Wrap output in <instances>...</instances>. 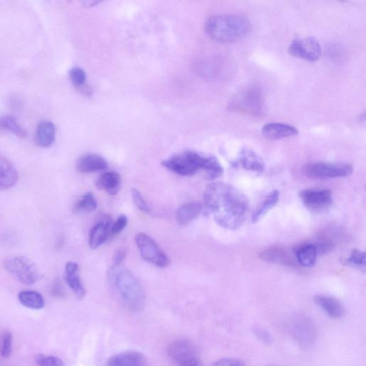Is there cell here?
Segmentation results:
<instances>
[{
  "label": "cell",
  "mask_w": 366,
  "mask_h": 366,
  "mask_svg": "<svg viewBox=\"0 0 366 366\" xmlns=\"http://www.w3.org/2000/svg\"><path fill=\"white\" fill-rule=\"evenodd\" d=\"M70 78L79 89L85 85L86 74L81 68H73L70 71Z\"/></svg>",
  "instance_id": "1f68e13d"
},
{
  "label": "cell",
  "mask_w": 366,
  "mask_h": 366,
  "mask_svg": "<svg viewBox=\"0 0 366 366\" xmlns=\"http://www.w3.org/2000/svg\"><path fill=\"white\" fill-rule=\"evenodd\" d=\"M107 366H148L147 359L143 354L137 351H127L110 357Z\"/></svg>",
  "instance_id": "4fadbf2b"
},
{
  "label": "cell",
  "mask_w": 366,
  "mask_h": 366,
  "mask_svg": "<svg viewBox=\"0 0 366 366\" xmlns=\"http://www.w3.org/2000/svg\"><path fill=\"white\" fill-rule=\"evenodd\" d=\"M5 268L16 280L25 285L35 284L43 277L36 264L24 256L7 259Z\"/></svg>",
  "instance_id": "52a82bcc"
},
{
  "label": "cell",
  "mask_w": 366,
  "mask_h": 366,
  "mask_svg": "<svg viewBox=\"0 0 366 366\" xmlns=\"http://www.w3.org/2000/svg\"><path fill=\"white\" fill-rule=\"evenodd\" d=\"M107 167L106 160L95 154H86L77 163V169L82 173H91L104 170Z\"/></svg>",
  "instance_id": "7402d4cb"
},
{
  "label": "cell",
  "mask_w": 366,
  "mask_h": 366,
  "mask_svg": "<svg viewBox=\"0 0 366 366\" xmlns=\"http://www.w3.org/2000/svg\"><path fill=\"white\" fill-rule=\"evenodd\" d=\"M108 281L128 309L139 312L144 307L146 294L143 288L127 268L114 265L108 272Z\"/></svg>",
  "instance_id": "7a4b0ae2"
},
{
  "label": "cell",
  "mask_w": 366,
  "mask_h": 366,
  "mask_svg": "<svg viewBox=\"0 0 366 366\" xmlns=\"http://www.w3.org/2000/svg\"><path fill=\"white\" fill-rule=\"evenodd\" d=\"M288 52L295 57L315 62L321 57L322 48L317 39L309 37L293 41Z\"/></svg>",
  "instance_id": "8fae6325"
},
{
  "label": "cell",
  "mask_w": 366,
  "mask_h": 366,
  "mask_svg": "<svg viewBox=\"0 0 366 366\" xmlns=\"http://www.w3.org/2000/svg\"><path fill=\"white\" fill-rule=\"evenodd\" d=\"M203 198L206 207L221 227L236 230L245 222L249 209V200L228 183H211Z\"/></svg>",
  "instance_id": "6da1fadb"
},
{
  "label": "cell",
  "mask_w": 366,
  "mask_h": 366,
  "mask_svg": "<svg viewBox=\"0 0 366 366\" xmlns=\"http://www.w3.org/2000/svg\"><path fill=\"white\" fill-rule=\"evenodd\" d=\"M13 335L10 332L5 333L0 338V355L8 358L13 353Z\"/></svg>",
  "instance_id": "4dcf8cb0"
},
{
  "label": "cell",
  "mask_w": 366,
  "mask_h": 366,
  "mask_svg": "<svg viewBox=\"0 0 366 366\" xmlns=\"http://www.w3.org/2000/svg\"><path fill=\"white\" fill-rule=\"evenodd\" d=\"M235 165L244 170L256 172H263L266 167L263 159L256 153L248 149H243L240 152Z\"/></svg>",
  "instance_id": "2e32d148"
},
{
  "label": "cell",
  "mask_w": 366,
  "mask_h": 366,
  "mask_svg": "<svg viewBox=\"0 0 366 366\" xmlns=\"http://www.w3.org/2000/svg\"><path fill=\"white\" fill-rule=\"evenodd\" d=\"M20 302L26 308L40 310L45 307L42 295L35 290H23L18 294Z\"/></svg>",
  "instance_id": "d4e9b609"
},
{
  "label": "cell",
  "mask_w": 366,
  "mask_h": 366,
  "mask_svg": "<svg viewBox=\"0 0 366 366\" xmlns=\"http://www.w3.org/2000/svg\"><path fill=\"white\" fill-rule=\"evenodd\" d=\"M262 135L270 141H278L298 134V131L293 126L280 123L266 124L261 131Z\"/></svg>",
  "instance_id": "9a60e30c"
},
{
  "label": "cell",
  "mask_w": 366,
  "mask_h": 366,
  "mask_svg": "<svg viewBox=\"0 0 366 366\" xmlns=\"http://www.w3.org/2000/svg\"><path fill=\"white\" fill-rule=\"evenodd\" d=\"M126 257V252L124 250H118L114 255V265H121Z\"/></svg>",
  "instance_id": "74e56055"
},
{
  "label": "cell",
  "mask_w": 366,
  "mask_h": 366,
  "mask_svg": "<svg viewBox=\"0 0 366 366\" xmlns=\"http://www.w3.org/2000/svg\"><path fill=\"white\" fill-rule=\"evenodd\" d=\"M132 197L134 202L140 211L144 213L150 212V207L139 191L134 189L132 191Z\"/></svg>",
  "instance_id": "e575fe53"
},
{
  "label": "cell",
  "mask_w": 366,
  "mask_h": 366,
  "mask_svg": "<svg viewBox=\"0 0 366 366\" xmlns=\"http://www.w3.org/2000/svg\"><path fill=\"white\" fill-rule=\"evenodd\" d=\"M212 366H246V365L238 359L228 358L218 360Z\"/></svg>",
  "instance_id": "8d00e7d4"
},
{
  "label": "cell",
  "mask_w": 366,
  "mask_h": 366,
  "mask_svg": "<svg viewBox=\"0 0 366 366\" xmlns=\"http://www.w3.org/2000/svg\"><path fill=\"white\" fill-rule=\"evenodd\" d=\"M54 293H55L56 295H63L64 293V290L62 288V286H61V285L59 284V282L56 283L55 285H54Z\"/></svg>",
  "instance_id": "f35d334b"
},
{
  "label": "cell",
  "mask_w": 366,
  "mask_h": 366,
  "mask_svg": "<svg viewBox=\"0 0 366 366\" xmlns=\"http://www.w3.org/2000/svg\"><path fill=\"white\" fill-rule=\"evenodd\" d=\"M56 129L52 122L42 120L37 125L35 134V142L42 148H48L55 140Z\"/></svg>",
  "instance_id": "d6986e66"
},
{
  "label": "cell",
  "mask_w": 366,
  "mask_h": 366,
  "mask_svg": "<svg viewBox=\"0 0 366 366\" xmlns=\"http://www.w3.org/2000/svg\"><path fill=\"white\" fill-rule=\"evenodd\" d=\"M37 361L40 366H65L64 361L55 356L40 355Z\"/></svg>",
  "instance_id": "836d02e7"
},
{
  "label": "cell",
  "mask_w": 366,
  "mask_h": 366,
  "mask_svg": "<svg viewBox=\"0 0 366 366\" xmlns=\"http://www.w3.org/2000/svg\"><path fill=\"white\" fill-rule=\"evenodd\" d=\"M136 242L145 261L160 268L167 267L170 264L169 258L151 237L141 232L136 235Z\"/></svg>",
  "instance_id": "9c48e42d"
},
{
  "label": "cell",
  "mask_w": 366,
  "mask_h": 366,
  "mask_svg": "<svg viewBox=\"0 0 366 366\" xmlns=\"http://www.w3.org/2000/svg\"><path fill=\"white\" fill-rule=\"evenodd\" d=\"M299 196L303 205L316 213L325 212L333 204L332 193L329 190H304L300 193Z\"/></svg>",
  "instance_id": "30bf717a"
},
{
  "label": "cell",
  "mask_w": 366,
  "mask_h": 366,
  "mask_svg": "<svg viewBox=\"0 0 366 366\" xmlns=\"http://www.w3.org/2000/svg\"><path fill=\"white\" fill-rule=\"evenodd\" d=\"M162 164L165 167L182 176H192L198 171L204 170L208 179H215L223 173V168L216 158L203 156L193 151L174 155Z\"/></svg>",
  "instance_id": "3957f363"
},
{
  "label": "cell",
  "mask_w": 366,
  "mask_h": 366,
  "mask_svg": "<svg viewBox=\"0 0 366 366\" xmlns=\"http://www.w3.org/2000/svg\"><path fill=\"white\" fill-rule=\"evenodd\" d=\"M228 107L235 112L259 115L264 107L262 92L256 86L244 88L232 98Z\"/></svg>",
  "instance_id": "5b68a950"
},
{
  "label": "cell",
  "mask_w": 366,
  "mask_h": 366,
  "mask_svg": "<svg viewBox=\"0 0 366 366\" xmlns=\"http://www.w3.org/2000/svg\"><path fill=\"white\" fill-rule=\"evenodd\" d=\"M293 252L301 266L308 268L315 266L319 255L315 244H302L297 247Z\"/></svg>",
  "instance_id": "44dd1931"
},
{
  "label": "cell",
  "mask_w": 366,
  "mask_h": 366,
  "mask_svg": "<svg viewBox=\"0 0 366 366\" xmlns=\"http://www.w3.org/2000/svg\"><path fill=\"white\" fill-rule=\"evenodd\" d=\"M128 218L126 216L121 215L111 226L110 238L124 230L128 225Z\"/></svg>",
  "instance_id": "d6a6232c"
},
{
  "label": "cell",
  "mask_w": 366,
  "mask_h": 366,
  "mask_svg": "<svg viewBox=\"0 0 366 366\" xmlns=\"http://www.w3.org/2000/svg\"><path fill=\"white\" fill-rule=\"evenodd\" d=\"M98 206L97 201L92 193L86 194L79 200L73 207V212L76 214L94 211Z\"/></svg>",
  "instance_id": "f1b7e54d"
},
{
  "label": "cell",
  "mask_w": 366,
  "mask_h": 366,
  "mask_svg": "<svg viewBox=\"0 0 366 366\" xmlns=\"http://www.w3.org/2000/svg\"><path fill=\"white\" fill-rule=\"evenodd\" d=\"M314 300L318 306L331 318L339 319L344 317L345 309L342 303L338 299L331 296L319 295L315 297Z\"/></svg>",
  "instance_id": "e0dca14e"
},
{
  "label": "cell",
  "mask_w": 366,
  "mask_h": 366,
  "mask_svg": "<svg viewBox=\"0 0 366 366\" xmlns=\"http://www.w3.org/2000/svg\"><path fill=\"white\" fill-rule=\"evenodd\" d=\"M280 197V193L277 190L271 191L264 199L261 204L254 213L252 221L256 223L260 221L273 207H275Z\"/></svg>",
  "instance_id": "484cf974"
},
{
  "label": "cell",
  "mask_w": 366,
  "mask_h": 366,
  "mask_svg": "<svg viewBox=\"0 0 366 366\" xmlns=\"http://www.w3.org/2000/svg\"><path fill=\"white\" fill-rule=\"evenodd\" d=\"M18 172L14 165L0 155V191L8 190L16 186Z\"/></svg>",
  "instance_id": "5bb4252c"
},
{
  "label": "cell",
  "mask_w": 366,
  "mask_h": 366,
  "mask_svg": "<svg viewBox=\"0 0 366 366\" xmlns=\"http://www.w3.org/2000/svg\"><path fill=\"white\" fill-rule=\"evenodd\" d=\"M288 331L293 341L302 349L310 348L316 342L317 328L310 318L295 315L288 324Z\"/></svg>",
  "instance_id": "8992f818"
},
{
  "label": "cell",
  "mask_w": 366,
  "mask_h": 366,
  "mask_svg": "<svg viewBox=\"0 0 366 366\" xmlns=\"http://www.w3.org/2000/svg\"><path fill=\"white\" fill-rule=\"evenodd\" d=\"M353 167L346 163L316 162L305 168V173L311 179H326L346 177L353 173Z\"/></svg>",
  "instance_id": "ba28073f"
},
{
  "label": "cell",
  "mask_w": 366,
  "mask_h": 366,
  "mask_svg": "<svg viewBox=\"0 0 366 366\" xmlns=\"http://www.w3.org/2000/svg\"><path fill=\"white\" fill-rule=\"evenodd\" d=\"M65 279L69 287L78 298L85 295V289L83 285L80 275L79 266L75 262H69L66 266Z\"/></svg>",
  "instance_id": "ffe728a7"
},
{
  "label": "cell",
  "mask_w": 366,
  "mask_h": 366,
  "mask_svg": "<svg viewBox=\"0 0 366 366\" xmlns=\"http://www.w3.org/2000/svg\"><path fill=\"white\" fill-rule=\"evenodd\" d=\"M250 22L239 14L218 15L211 17L206 23L207 34L221 43L235 42L249 33Z\"/></svg>",
  "instance_id": "277c9868"
},
{
  "label": "cell",
  "mask_w": 366,
  "mask_h": 366,
  "mask_svg": "<svg viewBox=\"0 0 366 366\" xmlns=\"http://www.w3.org/2000/svg\"><path fill=\"white\" fill-rule=\"evenodd\" d=\"M343 264L365 270L366 266L365 254L358 249H353L350 256L345 259Z\"/></svg>",
  "instance_id": "f546056e"
},
{
  "label": "cell",
  "mask_w": 366,
  "mask_h": 366,
  "mask_svg": "<svg viewBox=\"0 0 366 366\" xmlns=\"http://www.w3.org/2000/svg\"><path fill=\"white\" fill-rule=\"evenodd\" d=\"M254 333L263 343L266 344H270L272 343V336L270 333L264 329L255 327L254 329Z\"/></svg>",
  "instance_id": "d590c367"
},
{
  "label": "cell",
  "mask_w": 366,
  "mask_h": 366,
  "mask_svg": "<svg viewBox=\"0 0 366 366\" xmlns=\"http://www.w3.org/2000/svg\"><path fill=\"white\" fill-rule=\"evenodd\" d=\"M202 211L203 206L199 203H185L177 209L176 220L179 225H185L196 220L201 215Z\"/></svg>",
  "instance_id": "cb8c5ba5"
},
{
  "label": "cell",
  "mask_w": 366,
  "mask_h": 366,
  "mask_svg": "<svg viewBox=\"0 0 366 366\" xmlns=\"http://www.w3.org/2000/svg\"><path fill=\"white\" fill-rule=\"evenodd\" d=\"M85 4H88L89 6H91V4H90L88 2H86ZM92 4H93V6H94V5L95 6V5H96L97 4H98V3L93 2Z\"/></svg>",
  "instance_id": "60d3db41"
},
{
  "label": "cell",
  "mask_w": 366,
  "mask_h": 366,
  "mask_svg": "<svg viewBox=\"0 0 366 366\" xmlns=\"http://www.w3.org/2000/svg\"><path fill=\"white\" fill-rule=\"evenodd\" d=\"M168 353L178 366L201 360L196 347L185 340L177 341L170 344Z\"/></svg>",
  "instance_id": "7c38bea8"
},
{
  "label": "cell",
  "mask_w": 366,
  "mask_h": 366,
  "mask_svg": "<svg viewBox=\"0 0 366 366\" xmlns=\"http://www.w3.org/2000/svg\"><path fill=\"white\" fill-rule=\"evenodd\" d=\"M111 226L110 219H106L91 228L89 233V246L91 249H97L110 238Z\"/></svg>",
  "instance_id": "ac0fdd59"
},
{
  "label": "cell",
  "mask_w": 366,
  "mask_h": 366,
  "mask_svg": "<svg viewBox=\"0 0 366 366\" xmlns=\"http://www.w3.org/2000/svg\"><path fill=\"white\" fill-rule=\"evenodd\" d=\"M261 258L266 261L272 263L285 265H293L294 264L287 253L280 249L266 250L261 254Z\"/></svg>",
  "instance_id": "83f0119b"
},
{
  "label": "cell",
  "mask_w": 366,
  "mask_h": 366,
  "mask_svg": "<svg viewBox=\"0 0 366 366\" xmlns=\"http://www.w3.org/2000/svg\"><path fill=\"white\" fill-rule=\"evenodd\" d=\"M184 366H203L201 360Z\"/></svg>",
  "instance_id": "ab89813d"
},
{
  "label": "cell",
  "mask_w": 366,
  "mask_h": 366,
  "mask_svg": "<svg viewBox=\"0 0 366 366\" xmlns=\"http://www.w3.org/2000/svg\"><path fill=\"white\" fill-rule=\"evenodd\" d=\"M96 186L98 189L105 191L109 195L115 196L121 187V177L114 172H105L98 177Z\"/></svg>",
  "instance_id": "603a6c76"
},
{
  "label": "cell",
  "mask_w": 366,
  "mask_h": 366,
  "mask_svg": "<svg viewBox=\"0 0 366 366\" xmlns=\"http://www.w3.org/2000/svg\"><path fill=\"white\" fill-rule=\"evenodd\" d=\"M0 131H8L21 138L27 137L26 131L13 115L0 116Z\"/></svg>",
  "instance_id": "4316f807"
}]
</instances>
